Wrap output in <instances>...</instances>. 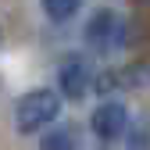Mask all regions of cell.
Masks as SVG:
<instances>
[{
    "mask_svg": "<svg viewBox=\"0 0 150 150\" xmlns=\"http://www.w3.org/2000/svg\"><path fill=\"white\" fill-rule=\"evenodd\" d=\"M40 150H79V129L75 125H57L43 136Z\"/></svg>",
    "mask_w": 150,
    "mask_h": 150,
    "instance_id": "8992f818",
    "label": "cell"
},
{
    "mask_svg": "<svg viewBox=\"0 0 150 150\" xmlns=\"http://www.w3.org/2000/svg\"><path fill=\"white\" fill-rule=\"evenodd\" d=\"M57 86L68 100H82L89 86H93V71H89V61L86 57H68L61 68H57Z\"/></svg>",
    "mask_w": 150,
    "mask_h": 150,
    "instance_id": "5b68a950",
    "label": "cell"
},
{
    "mask_svg": "<svg viewBox=\"0 0 150 150\" xmlns=\"http://www.w3.org/2000/svg\"><path fill=\"white\" fill-rule=\"evenodd\" d=\"M150 86V64L146 61H136V64H125V68H111V71H100L93 79V89L100 93H111V89H146Z\"/></svg>",
    "mask_w": 150,
    "mask_h": 150,
    "instance_id": "3957f363",
    "label": "cell"
},
{
    "mask_svg": "<svg viewBox=\"0 0 150 150\" xmlns=\"http://www.w3.org/2000/svg\"><path fill=\"white\" fill-rule=\"evenodd\" d=\"M61 115V97L54 89H32L14 104V129L18 132H40Z\"/></svg>",
    "mask_w": 150,
    "mask_h": 150,
    "instance_id": "6da1fadb",
    "label": "cell"
},
{
    "mask_svg": "<svg viewBox=\"0 0 150 150\" xmlns=\"http://www.w3.org/2000/svg\"><path fill=\"white\" fill-rule=\"evenodd\" d=\"M79 11V0H43V14L54 18V22H64Z\"/></svg>",
    "mask_w": 150,
    "mask_h": 150,
    "instance_id": "52a82bcc",
    "label": "cell"
},
{
    "mask_svg": "<svg viewBox=\"0 0 150 150\" xmlns=\"http://www.w3.org/2000/svg\"><path fill=\"white\" fill-rule=\"evenodd\" d=\"M125 125H129V111L122 100H104L97 111H93V118H89V129L97 132V139L111 143V139H118L125 132Z\"/></svg>",
    "mask_w": 150,
    "mask_h": 150,
    "instance_id": "277c9868",
    "label": "cell"
},
{
    "mask_svg": "<svg viewBox=\"0 0 150 150\" xmlns=\"http://www.w3.org/2000/svg\"><path fill=\"white\" fill-rule=\"evenodd\" d=\"M82 36H86V47L89 50L111 54V50H118L125 43V18L118 11H111V7H97V11L89 14Z\"/></svg>",
    "mask_w": 150,
    "mask_h": 150,
    "instance_id": "7a4b0ae2",
    "label": "cell"
}]
</instances>
